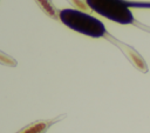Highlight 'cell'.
Masks as SVG:
<instances>
[{
  "label": "cell",
  "instance_id": "6da1fadb",
  "mask_svg": "<svg viewBox=\"0 0 150 133\" xmlns=\"http://www.w3.org/2000/svg\"><path fill=\"white\" fill-rule=\"evenodd\" d=\"M60 19L70 29L91 38H101L105 33V27L102 21L77 9H62L60 12Z\"/></svg>",
  "mask_w": 150,
  "mask_h": 133
},
{
  "label": "cell",
  "instance_id": "7a4b0ae2",
  "mask_svg": "<svg viewBox=\"0 0 150 133\" xmlns=\"http://www.w3.org/2000/svg\"><path fill=\"white\" fill-rule=\"evenodd\" d=\"M87 4L96 13L115 22L128 25L134 21V15L124 0H87Z\"/></svg>",
  "mask_w": 150,
  "mask_h": 133
},
{
  "label": "cell",
  "instance_id": "3957f363",
  "mask_svg": "<svg viewBox=\"0 0 150 133\" xmlns=\"http://www.w3.org/2000/svg\"><path fill=\"white\" fill-rule=\"evenodd\" d=\"M46 128H47V125L45 122H36L34 125L28 126L27 128L22 129L19 133H43Z\"/></svg>",
  "mask_w": 150,
  "mask_h": 133
}]
</instances>
